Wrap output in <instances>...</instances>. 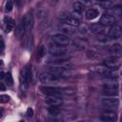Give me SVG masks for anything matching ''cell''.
Returning <instances> with one entry per match:
<instances>
[{"label": "cell", "mask_w": 122, "mask_h": 122, "mask_svg": "<svg viewBox=\"0 0 122 122\" xmlns=\"http://www.w3.org/2000/svg\"><path fill=\"white\" fill-rule=\"evenodd\" d=\"M30 76V71L28 66L22 69L20 72V89L22 92H26L29 89V80Z\"/></svg>", "instance_id": "6da1fadb"}, {"label": "cell", "mask_w": 122, "mask_h": 122, "mask_svg": "<svg viewBox=\"0 0 122 122\" xmlns=\"http://www.w3.org/2000/svg\"><path fill=\"white\" fill-rule=\"evenodd\" d=\"M48 71L52 73L53 75H55L59 79L68 78L70 76L69 70H67L64 67H60V66H51V67L48 68Z\"/></svg>", "instance_id": "7a4b0ae2"}, {"label": "cell", "mask_w": 122, "mask_h": 122, "mask_svg": "<svg viewBox=\"0 0 122 122\" xmlns=\"http://www.w3.org/2000/svg\"><path fill=\"white\" fill-rule=\"evenodd\" d=\"M39 79L40 81L45 84V85H56L60 82V79L58 77H56L55 75H53L52 73L49 72V71H46V72H41L39 74Z\"/></svg>", "instance_id": "3957f363"}, {"label": "cell", "mask_w": 122, "mask_h": 122, "mask_svg": "<svg viewBox=\"0 0 122 122\" xmlns=\"http://www.w3.org/2000/svg\"><path fill=\"white\" fill-rule=\"evenodd\" d=\"M41 92L48 95V96H51V97H61L62 98V92L61 90L52 87V86H42L40 88Z\"/></svg>", "instance_id": "277c9868"}, {"label": "cell", "mask_w": 122, "mask_h": 122, "mask_svg": "<svg viewBox=\"0 0 122 122\" xmlns=\"http://www.w3.org/2000/svg\"><path fill=\"white\" fill-rule=\"evenodd\" d=\"M49 51L51 55L61 56V55H64L66 53L67 49H66V47L58 45L56 43H50L49 44Z\"/></svg>", "instance_id": "5b68a950"}, {"label": "cell", "mask_w": 122, "mask_h": 122, "mask_svg": "<svg viewBox=\"0 0 122 122\" xmlns=\"http://www.w3.org/2000/svg\"><path fill=\"white\" fill-rule=\"evenodd\" d=\"M51 37L53 43H56V44H58V45L64 46V47L68 46V45L70 44V42H71V41H70V38H69L66 34L61 33V32L53 33V34H51Z\"/></svg>", "instance_id": "8992f818"}, {"label": "cell", "mask_w": 122, "mask_h": 122, "mask_svg": "<svg viewBox=\"0 0 122 122\" xmlns=\"http://www.w3.org/2000/svg\"><path fill=\"white\" fill-rule=\"evenodd\" d=\"M101 102L103 107L110 110H114L119 106V100L116 97H104Z\"/></svg>", "instance_id": "52a82bcc"}, {"label": "cell", "mask_w": 122, "mask_h": 122, "mask_svg": "<svg viewBox=\"0 0 122 122\" xmlns=\"http://www.w3.org/2000/svg\"><path fill=\"white\" fill-rule=\"evenodd\" d=\"M103 64H104V66L108 67L109 69L116 70L120 66V61L118 60V58L113 57V56H111V57L105 58L104 61H103Z\"/></svg>", "instance_id": "ba28073f"}, {"label": "cell", "mask_w": 122, "mask_h": 122, "mask_svg": "<svg viewBox=\"0 0 122 122\" xmlns=\"http://www.w3.org/2000/svg\"><path fill=\"white\" fill-rule=\"evenodd\" d=\"M122 34V27L119 25H113L111 27L108 32V36L111 39H116Z\"/></svg>", "instance_id": "9c48e42d"}, {"label": "cell", "mask_w": 122, "mask_h": 122, "mask_svg": "<svg viewBox=\"0 0 122 122\" xmlns=\"http://www.w3.org/2000/svg\"><path fill=\"white\" fill-rule=\"evenodd\" d=\"M58 29L61 31V33H64V34H73L76 31L75 27H73L71 25H69L67 23H61L58 26Z\"/></svg>", "instance_id": "30bf717a"}, {"label": "cell", "mask_w": 122, "mask_h": 122, "mask_svg": "<svg viewBox=\"0 0 122 122\" xmlns=\"http://www.w3.org/2000/svg\"><path fill=\"white\" fill-rule=\"evenodd\" d=\"M118 89V82L113 78H107L103 80V90Z\"/></svg>", "instance_id": "8fae6325"}, {"label": "cell", "mask_w": 122, "mask_h": 122, "mask_svg": "<svg viewBox=\"0 0 122 122\" xmlns=\"http://www.w3.org/2000/svg\"><path fill=\"white\" fill-rule=\"evenodd\" d=\"M115 21H116V19L113 16H112L110 14H107V13L103 14L100 18V24L103 25L104 27L105 26H112L115 23Z\"/></svg>", "instance_id": "7c38bea8"}, {"label": "cell", "mask_w": 122, "mask_h": 122, "mask_svg": "<svg viewBox=\"0 0 122 122\" xmlns=\"http://www.w3.org/2000/svg\"><path fill=\"white\" fill-rule=\"evenodd\" d=\"M110 53L112 54V56L119 58L122 56V46L120 44H113L112 46H111L110 48Z\"/></svg>", "instance_id": "4fadbf2b"}, {"label": "cell", "mask_w": 122, "mask_h": 122, "mask_svg": "<svg viewBox=\"0 0 122 122\" xmlns=\"http://www.w3.org/2000/svg\"><path fill=\"white\" fill-rule=\"evenodd\" d=\"M107 14L115 17H122V7L121 6H114L111 9H108L106 11Z\"/></svg>", "instance_id": "5bb4252c"}, {"label": "cell", "mask_w": 122, "mask_h": 122, "mask_svg": "<svg viewBox=\"0 0 122 122\" xmlns=\"http://www.w3.org/2000/svg\"><path fill=\"white\" fill-rule=\"evenodd\" d=\"M100 120L103 122H114L116 120V114L112 112H107L100 115Z\"/></svg>", "instance_id": "9a60e30c"}, {"label": "cell", "mask_w": 122, "mask_h": 122, "mask_svg": "<svg viewBox=\"0 0 122 122\" xmlns=\"http://www.w3.org/2000/svg\"><path fill=\"white\" fill-rule=\"evenodd\" d=\"M46 103L49 106H54V107H58L60 105H62V98L61 97H51V96H48L46 98Z\"/></svg>", "instance_id": "2e32d148"}, {"label": "cell", "mask_w": 122, "mask_h": 122, "mask_svg": "<svg viewBox=\"0 0 122 122\" xmlns=\"http://www.w3.org/2000/svg\"><path fill=\"white\" fill-rule=\"evenodd\" d=\"M99 15V10L94 9V8H92V9H89L86 13H85V17L87 20H93L95 19L97 16Z\"/></svg>", "instance_id": "e0dca14e"}, {"label": "cell", "mask_w": 122, "mask_h": 122, "mask_svg": "<svg viewBox=\"0 0 122 122\" xmlns=\"http://www.w3.org/2000/svg\"><path fill=\"white\" fill-rule=\"evenodd\" d=\"M22 21L24 22V25H25V28H26V30H30L32 27V23H33V18H32V15L30 13H27L24 18L22 19Z\"/></svg>", "instance_id": "ac0fdd59"}, {"label": "cell", "mask_w": 122, "mask_h": 122, "mask_svg": "<svg viewBox=\"0 0 122 122\" xmlns=\"http://www.w3.org/2000/svg\"><path fill=\"white\" fill-rule=\"evenodd\" d=\"M63 20L65 21L64 23H67V24H69V25H71V26H73V27H75V28H76L77 26H79V25H80L79 19H78V18L73 17L72 15H67Z\"/></svg>", "instance_id": "d6986e66"}, {"label": "cell", "mask_w": 122, "mask_h": 122, "mask_svg": "<svg viewBox=\"0 0 122 122\" xmlns=\"http://www.w3.org/2000/svg\"><path fill=\"white\" fill-rule=\"evenodd\" d=\"M72 8H73V11H74V13L77 14V15H79V14H81L82 11L84 10V9H85V5H84L81 1H76V2L73 3Z\"/></svg>", "instance_id": "ffe728a7"}, {"label": "cell", "mask_w": 122, "mask_h": 122, "mask_svg": "<svg viewBox=\"0 0 122 122\" xmlns=\"http://www.w3.org/2000/svg\"><path fill=\"white\" fill-rule=\"evenodd\" d=\"M68 59L65 57H61V56H51L48 58V62L49 63H52V64H61V63H65Z\"/></svg>", "instance_id": "44dd1931"}, {"label": "cell", "mask_w": 122, "mask_h": 122, "mask_svg": "<svg viewBox=\"0 0 122 122\" xmlns=\"http://www.w3.org/2000/svg\"><path fill=\"white\" fill-rule=\"evenodd\" d=\"M25 31H26V28H25L24 22L21 21V22L19 23V25L17 26L16 30H15V36H16L17 38H20V37L23 36V34L25 33Z\"/></svg>", "instance_id": "7402d4cb"}, {"label": "cell", "mask_w": 122, "mask_h": 122, "mask_svg": "<svg viewBox=\"0 0 122 122\" xmlns=\"http://www.w3.org/2000/svg\"><path fill=\"white\" fill-rule=\"evenodd\" d=\"M105 30V27L103 25H101L100 23L99 24H93L92 25L91 27V30L92 33H95V34H98V33H102Z\"/></svg>", "instance_id": "603a6c76"}, {"label": "cell", "mask_w": 122, "mask_h": 122, "mask_svg": "<svg viewBox=\"0 0 122 122\" xmlns=\"http://www.w3.org/2000/svg\"><path fill=\"white\" fill-rule=\"evenodd\" d=\"M47 111L48 112L51 114V115H53V116H56L60 113V110L58 107H54V106H50L47 108Z\"/></svg>", "instance_id": "cb8c5ba5"}, {"label": "cell", "mask_w": 122, "mask_h": 122, "mask_svg": "<svg viewBox=\"0 0 122 122\" xmlns=\"http://www.w3.org/2000/svg\"><path fill=\"white\" fill-rule=\"evenodd\" d=\"M103 94L107 95V97L114 96L118 94V89H113V90H103Z\"/></svg>", "instance_id": "d4e9b609"}, {"label": "cell", "mask_w": 122, "mask_h": 122, "mask_svg": "<svg viewBox=\"0 0 122 122\" xmlns=\"http://www.w3.org/2000/svg\"><path fill=\"white\" fill-rule=\"evenodd\" d=\"M47 53V48L45 46H41L39 49H38V58H42L46 55Z\"/></svg>", "instance_id": "484cf974"}, {"label": "cell", "mask_w": 122, "mask_h": 122, "mask_svg": "<svg viewBox=\"0 0 122 122\" xmlns=\"http://www.w3.org/2000/svg\"><path fill=\"white\" fill-rule=\"evenodd\" d=\"M97 4H98L100 7L106 9V8H110L111 6H112L113 3H112V1H100V2H98Z\"/></svg>", "instance_id": "4316f807"}, {"label": "cell", "mask_w": 122, "mask_h": 122, "mask_svg": "<svg viewBox=\"0 0 122 122\" xmlns=\"http://www.w3.org/2000/svg\"><path fill=\"white\" fill-rule=\"evenodd\" d=\"M13 28V20L8 18V22L6 23V32H10Z\"/></svg>", "instance_id": "83f0119b"}, {"label": "cell", "mask_w": 122, "mask_h": 122, "mask_svg": "<svg viewBox=\"0 0 122 122\" xmlns=\"http://www.w3.org/2000/svg\"><path fill=\"white\" fill-rule=\"evenodd\" d=\"M5 81H6L7 85H9V86H11V85L13 84L12 76H11V74H10V72H8V73L6 74V77H5Z\"/></svg>", "instance_id": "f1b7e54d"}, {"label": "cell", "mask_w": 122, "mask_h": 122, "mask_svg": "<svg viewBox=\"0 0 122 122\" xmlns=\"http://www.w3.org/2000/svg\"><path fill=\"white\" fill-rule=\"evenodd\" d=\"M12 8H13V3H12V1H10V0L7 1V2H6V5H5V10H6V11H10V10H12Z\"/></svg>", "instance_id": "f546056e"}, {"label": "cell", "mask_w": 122, "mask_h": 122, "mask_svg": "<svg viewBox=\"0 0 122 122\" xmlns=\"http://www.w3.org/2000/svg\"><path fill=\"white\" fill-rule=\"evenodd\" d=\"M9 100H10V97L8 95H6V94H2L0 96V101L2 103H7V102H9Z\"/></svg>", "instance_id": "4dcf8cb0"}, {"label": "cell", "mask_w": 122, "mask_h": 122, "mask_svg": "<svg viewBox=\"0 0 122 122\" xmlns=\"http://www.w3.org/2000/svg\"><path fill=\"white\" fill-rule=\"evenodd\" d=\"M27 114H28L29 117H32V115H33V110L31 108H29L27 110Z\"/></svg>", "instance_id": "1f68e13d"}, {"label": "cell", "mask_w": 122, "mask_h": 122, "mask_svg": "<svg viewBox=\"0 0 122 122\" xmlns=\"http://www.w3.org/2000/svg\"><path fill=\"white\" fill-rule=\"evenodd\" d=\"M0 46H1V52H3V51H4V48H5V44H4V41H3V39H1V41H0Z\"/></svg>", "instance_id": "d6a6232c"}, {"label": "cell", "mask_w": 122, "mask_h": 122, "mask_svg": "<svg viewBox=\"0 0 122 122\" xmlns=\"http://www.w3.org/2000/svg\"><path fill=\"white\" fill-rule=\"evenodd\" d=\"M0 75H1L0 77H1L2 79H4V78L6 77V75H5V73H4V71H1V72H0Z\"/></svg>", "instance_id": "836d02e7"}, {"label": "cell", "mask_w": 122, "mask_h": 122, "mask_svg": "<svg viewBox=\"0 0 122 122\" xmlns=\"http://www.w3.org/2000/svg\"><path fill=\"white\" fill-rule=\"evenodd\" d=\"M0 88H1V90H2V91H5V89H6L3 83H1V84H0Z\"/></svg>", "instance_id": "e575fe53"}, {"label": "cell", "mask_w": 122, "mask_h": 122, "mask_svg": "<svg viewBox=\"0 0 122 122\" xmlns=\"http://www.w3.org/2000/svg\"><path fill=\"white\" fill-rule=\"evenodd\" d=\"M20 122H24V121H20Z\"/></svg>", "instance_id": "d590c367"}]
</instances>
